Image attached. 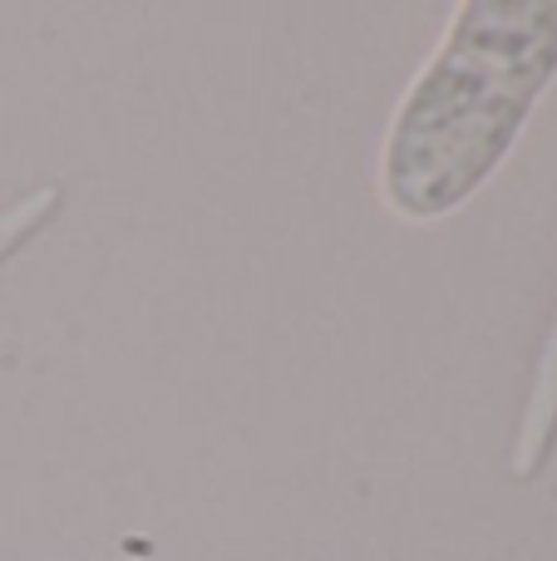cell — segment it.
<instances>
[{
	"label": "cell",
	"instance_id": "obj_3",
	"mask_svg": "<svg viewBox=\"0 0 557 561\" xmlns=\"http://www.w3.org/2000/svg\"><path fill=\"white\" fill-rule=\"evenodd\" d=\"M55 207H59V187L45 183V187H35L30 197H20L10 213H0V262L15 256L20 247H25L30 237L49 222V217H55Z\"/></svg>",
	"mask_w": 557,
	"mask_h": 561
},
{
	"label": "cell",
	"instance_id": "obj_1",
	"mask_svg": "<svg viewBox=\"0 0 557 561\" xmlns=\"http://www.w3.org/2000/svg\"><path fill=\"white\" fill-rule=\"evenodd\" d=\"M557 65V5H464L444 55L395 118L385 183L405 213L459 203L509 148Z\"/></svg>",
	"mask_w": 557,
	"mask_h": 561
},
{
	"label": "cell",
	"instance_id": "obj_2",
	"mask_svg": "<svg viewBox=\"0 0 557 561\" xmlns=\"http://www.w3.org/2000/svg\"><path fill=\"white\" fill-rule=\"evenodd\" d=\"M557 438V320L548 330V345H543L538 375H533V394L528 409L519 419V444H513V478H533L543 468Z\"/></svg>",
	"mask_w": 557,
	"mask_h": 561
}]
</instances>
